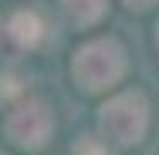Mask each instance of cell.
I'll return each mask as SVG.
<instances>
[{"instance_id":"cell-4","label":"cell","mask_w":159,"mask_h":155,"mask_svg":"<svg viewBox=\"0 0 159 155\" xmlns=\"http://www.w3.org/2000/svg\"><path fill=\"white\" fill-rule=\"evenodd\" d=\"M10 34H14L17 44L34 47V44L41 41V20H37L34 14H17V17L10 20Z\"/></svg>"},{"instance_id":"cell-7","label":"cell","mask_w":159,"mask_h":155,"mask_svg":"<svg viewBox=\"0 0 159 155\" xmlns=\"http://www.w3.org/2000/svg\"><path fill=\"white\" fill-rule=\"evenodd\" d=\"M156 0H129V7H139V10H146V7H152Z\"/></svg>"},{"instance_id":"cell-6","label":"cell","mask_w":159,"mask_h":155,"mask_svg":"<svg viewBox=\"0 0 159 155\" xmlns=\"http://www.w3.org/2000/svg\"><path fill=\"white\" fill-rule=\"evenodd\" d=\"M75 155H105V152H102V145H95L92 138H85V142L75 149Z\"/></svg>"},{"instance_id":"cell-3","label":"cell","mask_w":159,"mask_h":155,"mask_svg":"<svg viewBox=\"0 0 159 155\" xmlns=\"http://www.w3.org/2000/svg\"><path fill=\"white\" fill-rule=\"evenodd\" d=\"M48 131H51V115H48V108H44L41 101L17 105V108L10 111V118H7V135H10L17 145H27V149L44 145Z\"/></svg>"},{"instance_id":"cell-1","label":"cell","mask_w":159,"mask_h":155,"mask_svg":"<svg viewBox=\"0 0 159 155\" xmlns=\"http://www.w3.org/2000/svg\"><path fill=\"white\" fill-rule=\"evenodd\" d=\"M122 71H125V51L115 41H92L88 47L75 54V78L88 91H102L115 84Z\"/></svg>"},{"instance_id":"cell-2","label":"cell","mask_w":159,"mask_h":155,"mask_svg":"<svg viewBox=\"0 0 159 155\" xmlns=\"http://www.w3.org/2000/svg\"><path fill=\"white\" fill-rule=\"evenodd\" d=\"M146 122H149V115H146L142 94H132V91L119 94V98H112V101L102 108V131H105L112 142H119V145L139 142L142 131H146Z\"/></svg>"},{"instance_id":"cell-5","label":"cell","mask_w":159,"mask_h":155,"mask_svg":"<svg viewBox=\"0 0 159 155\" xmlns=\"http://www.w3.org/2000/svg\"><path fill=\"white\" fill-rule=\"evenodd\" d=\"M61 3H64V10H68V17L75 24H92L105 10V0H61Z\"/></svg>"}]
</instances>
